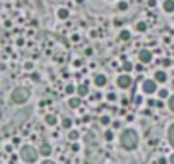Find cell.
Masks as SVG:
<instances>
[{
  "mask_svg": "<svg viewBox=\"0 0 174 164\" xmlns=\"http://www.w3.org/2000/svg\"><path fill=\"white\" fill-rule=\"evenodd\" d=\"M79 150H80V145H79V144H74V145H72V152H79Z\"/></svg>",
  "mask_w": 174,
  "mask_h": 164,
  "instance_id": "28",
  "label": "cell"
},
{
  "mask_svg": "<svg viewBox=\"0 0 174 164\" xmlns=\"http://www.w3.org/2000/svg\"><path fill=\"white\" fill-rule=\"evenodd\" d=\"M75 91H77V87H75L74 84H68L67 87H65V92H67V94H74Z\"/></svg>",
  "mask_w": 174,
  "mask_h": 164,
  "instance_id": "22",
  "label": "cell"
},
{
  "mask_svg": "<svg viewBox=\"0 0 174 164\" xmlns=\"http://www.w3.org/2000/svg\"><path fill=\"white\" fill-rule=\"evenodd\" d=\"M147 5H148V7H156V5H157V2H156V0H148V2H147Z\"/></svg>",
  "mask_w": 174,
  "mask_h": 164,
  "instance_id": "30",
  "label": "cell"
},
{
  "mask_svg": "<svg viewBox=\"0 0 174 164\" xmlns=\"http://www.w3.org/2000/svg\"><path fill=\"white\" fill-rule=\"evenodd\" d=\"M38 149H34L33 145H22L21 147V159L26 162H34L38 159Z\"/></svg>",
  "mask_w": 174,
  "mask_h": 164,
  "instance_id": "3",
  "label": "cell"
},
{
  "mask_svg": "<svg viewBox=\"0 0 174 164\" xmlns=\"http://www.w3.org/2000/svg\"><path fill=\"white\" fill-rule=\"evenodd\" d=\"M75 2H77V4H84V0H75Z\"/></svg>",
  "mask_w": 174,
  "mask_h": 164,
  "instance_id": "37",
  "label": "cell"
},
{
  "mask_svg": "<svg viewBox=\"0 0 174 164\" xmlns=\"http://www.w3.org/2000/svg\"><path fill=\"white\" fill-rule=\"evenodd\" d=\"M137 29L140 31V33H145V31H147V24H145V22H138V24H137Z\"/></svg>",
  "mask_w": 174,
  "mask_h": 164,
  "instance_id": "25",
  "label": "cell"
},
{
  "mask_svg": "<svg viewBox=\"0 0 174 164\" xmlns=\"http://www.w3.org/2000/svg\"><path fill=\"white\" fill-rule=\"evenodd\" d=\"M130 164H135V162H130Z\"/></svg>",
  "mask_w": 174,
  "mask_h": 164,
  "instance_id": "38",
  "label": "cell"
},
{
  "mask_svg": "<svg viewBox=\"0 0 174 164\" xmlns=\"http://www.w3.org/2000/svg\"><path fill=\"white\" fill-rule=\"evenodd\" d=\"M169 164H174V154H171L169 156Z\"/></svg>",
  "mask_w": 174,
  "mask_h": 164,
  "instance_id": "34",
  "label": "cell"
},
{
  "mask_svg": "<svg viewBox=\"0 0 174 164\" xmlns=\"http://www.w3.org/2000/svg\"><path fill=\"white\" fill-rule=\"evenodd\" d=\"M167 162H169V161H167L166 157H160L159 159V164H167Z\"/></svg>",
  "mask_w": 174,
  "mask_h": 164,
  "instance_id": "31",
  "label": "cell"
},
{
  "mask_svg": "<svg viewBox=\"0 0 174 164\" xmlns=\"http://www.w3.org/2000/svg\"><path fill=\"white\" fill-rule=\"evenodd\" d=\"M167 106H169V109L174 113V96H171V98H169V103H167Z\"/></svg>",
  "mask_w": 174,
  "mask_h": 164,
  "instance_id": "26",
  "label": "cell"
},
{
  "mask_svg": "<svg viewBox=\"0 0 174 164\" xmlns=\"http://www.w3.org/2000/svg\"><path fill=\"white\" fill-rule=\"evenodd\" d=\"M41 164H55V162H53V161H50V159H46V161H43Z\"/></svg>",
  "mask_w": 174,
  "mask_h": 164,
  "instance_id": "35",
  "label": "cell"
},
{
  "mask_svg": "<svg viewBox=\"0 0 174 164\" xmlns=\"http://www.w3.org/2000/svg\"><path fill=\"white\" fill-rule=\"evenodd\" d=\"M116 84H118V87H121V89H128V87H132L133 80H132V77H130V75L123 74V75H119V77H118Z\"/></svg>",
  "mask_w": 174,
  "mask_h": 164,
  "instance_id": "5",
  "label": "cell"
},
{
  "mask_svg": "<svg viewBox=\"0 0 174 164\" xmlns=\"http://www.w3.org/2000/svg\"><path fill=\"white\" fill-rule=\"evenodd\" d=\"M38 152L41 154V156H45V157H48V156H51V152H53V149H51V145L50 144H41L39 145V149H38Z\"/></svg>",
  "mask_w": 174,
  "mask_h": 164,
  "instance_id": "7",
  "label": "cell"
},
{
  "mask_svg": "<svg viewBox=\"0 0 174 164\" xmlns=\"http://www.w3.org/2000/svg\"><path fill=\"white\" fill-rule=\"evenodd\" d=\"M45 121H46V125H50V127H55L58 120H56L55 115H46V116H45Z\"/></svg>",
  "mask_w": 174,
  "mask_h": 164,
  "instance_id": "14",
  "label": "cell"
},
{
  "mask_svg": "<svg viewBox=\"0 0 174 164\" xmlns=\"http://www.w3.org/2000/svg\"><path fill=\"white\" fill-rule=\"evenodd\" d=\"M68 106H70V108H79V106H80V98H79V96L70 98L68 99Z\"/></svg>",
  "mask_w": 174,
  "mask_h": 164,
  "instance_id": "13",
  "label": "cell"
},
{
  "mask_svg": "<svg viewBox=\"0 0 174 164\" xmlns=\"http://www.w3.org/2000/svg\"><path fill=\"white\" fill-rule=\"evenodd\" d=\"M162 65L167 67V65H171V62H169V60H162Z\"/></svg>",
  "mask_w": 174,
  "mask_h": 164,
  "instance_id": "36",
  "label": "cell"
},
{
  "mask_svg": "<svg viewBox=\"0 0 174 164\" xmlns=\"http://www.w3.org/2000/svg\"><path fill=\"white\" fill-rule=\"evenodd\" d=\"M162 7L166 12H174V0H164Z\"/></svg>",
  "mask_w": 174,
  "mask_h": 164,
  "instance_id": "11",
  "label": "cell"
},
{
  "mask_svg": "<svg viewBox=\"0 0 174 164\" xmlns=\"http://www.w3.org/2000/svg\"><path fill=\"white\" fill-rule=\"evenodd\" d=\"M138 60H140V63H150L152 62V51L147 50V48L140 50V53H138Z\"/></svg>",
  "mask_w": 174,
  "mask_h": 164,
  "instance_id": "6",
  "label": "cell"
},
{
  "mask_svg": "<svg viewBox=\"0 0 174 164\" xmlns=\"http://www.w3.org/2000/svg\"><path fill=\"white\" fill-rule=\"evenodd\" d=\"M126 9H128V2H126V0L118 2V11H126Z\"/></svg>",
  "mask_w": 174,
  "mask_h": 164,
  "instance_id": "21",
  "label": "cell"
},
{
  "mask_svg": "<svg viewBox=\"0 0 174 164\" xmlns=\"http://www.w3.org/2000/svg\"><path fill=\"white\" fill-rule=\"evenodd\" d=\"M119 144L125 150H133L138 145V135L135 130L128 128V130H123L121 137H119Z\"/></svg>",
  "mask_w": 174,
  "mask_h": 164,
  "instance_id": "1",
  "label": "cell"
},
{
  "mask_svg": "<svg viewBox=\"0 0 174 164\" xmlns=\"http://www.w3.org/2000/svg\"><path fill=\"white\" fill-rule=\"evenodd\" d=\"M119 125H121L119 121H113V128H119Z\"/></svg>",
  "mask_w": 174,
  "mask_h": 164,
  "instance_id": "32",
  "label": "cell"
},
{
  "mask_svg": "<svg viewBox=\"0 0 174 164\" xmlns=\"http://www.w3.org/2000/svg\"><path fill=\"white\" fill-rule=\"evenodd\" d=\"M142 91H144L145 94H154V92L157 91V82L154 79L144 80V84H142Z\"/></svg>",
  "mask_w": 174,
  "mask_h": 164,
  "instance_id": "4",
  "label": "cell"
},
{
  "mask_svg": "<svg viewBox=\"0 0 174 164\" xmlns=\"http://www.w3.org/2000/svg\"><path fill=\"white\" fill-rule=\"evenodd\" d=\"M154 80L162 84V82H166V80H167V74L164 72V70H157V72L154 74Z\"/></svg>",
  "mask_w": 174,
  "mask_h": 164,
  "instance_id": "9",
  "label": "cell"
},
{
  "mask_svg": "<svg viewBox=\"0 0 174 164\" xmlns=\"http://www.w3.org/2000/svg\"><path fill=\"white\" fill-rule=\"evenodd\" d=\"M113 139H115V135H113V132H111V130H106V132H104V140L111 142Z\"/></svg>",
  "mask_w": 174,
  "mask_h": 164,
  "instance_id": "20",
  "label": "cell"
},
{
  "mask_svg": "<svg viewBox=\"0 0 174 164\" xmlns=\"http://www.w3.org/2000/svg\"><path fill=\"white\" fill-rule=\"evenodd\" d=\"M167 139H169V144L174 147V123L169 127V130H167Z\"/></svg>",
  "mask_w": 174,
  "mask_h": 164,
  "instance_id": "16",
  "label": "cell"
},
{
  "mask_svg": "<svg viewBox=\"0 0 174 164\" xmlns=\"http://www.w3.org/2000/svg\"><path fill=\"white\" fill-rule=\"evenodd\" d=\"M159 98H160V99L169 98V91H167V89H160V91H159Z\"/></svg>",
  "mask_w": 174,
  "mask_h": 164,
  "instance_id": "24",
  "label": "cell"
},
{
  "mask_svg": "<svg viewBox=\"0 0 174 164\" xmlns=\"http://www.w3.org/2000/svg\"><path fill=\"white\" fill-rule=\"evenodd\" d=\"M79 94V98H82V96H87L89 94V86L87 84H80V86H77V91H75Z\"/></svg>",
  "mask_w": 174,
  "mask_h": 164,
  "instance_id": "10",
  "label": "cell"
},
{
  "mask_svg": "<svg viewBox=\"0 0 174 164\" xmlns=\"http://www.w3.org/2000/svg\"><path fill=\"white\" fill-rule=\"evenodd\" d=\"M106 82H107V79H106V75H104V74H97V75L94 77V84H96L97 87H104V86H106Z\"/></svg>",
  "mask_w": 174,
  "mask_h": 164,
  "instance_id": "8",
  "label": "cell"
},
{
  "mask_svg": "<svg viewBox=\"0 0 174 164\" xmlns=\"http://www.w3.org/2000/svg\"><path fill=\"white\" fill-rule=\"evenodd\" d=\"M29 96H31V92L27 87H15L10 94V99L15 104H24V103L29 99Z\"/></svg>",
  "mask_w": 174,
  "mask_h": 164,
  "instance_id": "2",
  "label": "cell"
},
{
  "mask_svg": "<svg viewBox=\"0 0 174 164\" xmlns=\"http://www.w3.org/2000/svg\"><path fill=\"white\" fill-rule=\"evenodd\" d=\"M79 137H80V135H79V132H77V130H70V133H68V139H70L72 142L79 140Z\"/></svg>",
  "mask_w": 174,
  "mask_h": 164,
  "instance_id": "19",
  "label": "cell"
},
{
  "mask_svg": "<svg viewBox=\"0 0 174 164\" xmlns=\"http://www.w3.org/2000/svg\"><path fill=\"white\" fill-rule=\"evenodd\" d=\"M72 123H74V121H72V118H63V120H62V127L67 128V130L72 127Z\"/></svg>",
  "mask_w": 174,
  "mask_h": 164,
  "instance_id": "18",
  "label": "cell"
},
{
  "mask_svg": "<svg viewBox=\"0 0 174 164\" xmlns=\"http://www.w3.org/2000/svg\"><path fill=\"white\" fill-rule=\"evenodd\" d=\"M31 69H33V63L27 62V63H26V70H31Z\"/></svg>",
  "mask_w": 174,
  "mask_h": 164,
  "instance_id": "33",
  "label": "cell"
},
{
  "mask_svg": "<svg viewBox=\"0 0 174 164\" xmlns=\"http://www.w3.org/2000/svg\"><path fill=\"white\" fill-rule=\"evenodd\" d=\"M130 38H132L130 31H126V29H121V31H119V34H118V40H119V41H128Z\"/></svg>",
  "mask_w": 174,
  "mask_h": 164,
  "instance_id": "12",
  "label": "cell"
},
{
  "mask_svg": "<svg viewBox=\"0 0 174 164\" xmlns=\"http://www.w3.org/2000/svg\"><path fill=\"white\" fill-rule=\"evenodd\" d=\"M133 103H135V104H140V103H142V96H135Z\"/></svg>",
  "mask_w": 174,
  "mask_h": 164,
  "instance_id": "29",
  "label": "cell"
},
{
  "mask_svg": "<svg viewBox=\"0 0 174 164\" xmlns=\"http://www.w3.org/2000/svg\"><path fill=\"white\" fill-rule=\"evenodd\" d=\"M106 98H107V101H116V94H115V92H109Z\"/></svg>",
  "mask_w": 174,
  "mask_h": 164,
  "instance_id": "27",
  "label": "cell"
},
{
  "mask_svg": "<svg viewBox=\"0 0 174 164\" xmlns=\"http://www.w3.org/2000/svg\"><path fill=\"white\" fill-rule=\"evenodd\" d=\"M133 69H135V67H133V63H132V62H125V63H123V67H121V70H125V72H132Z\"/></svg>",
  "mask_w": 174,
  "mask_h": 164,
  "instance_id": "17",
  "label": "cell"
},
{
  "mask_svg": "<svg viewBox=\"0 0 174 164\" xmlns=\"http://www.w3.org/2000/svg\"><path fill=\"white\" fill-rule=\"evenodd\" d=\"M101 125H103V127H106V125H109V123H111V118H109V116H101Z\"/></svg>",
  "mask_w": 174,
  "mask_h": 164,
  "instance_id": "23",
  "label": "cell"
},
{
  "mask_svg": "<svg viewBox=\"0 0 174 164\" xmlns=\"http://www.w3.org/2000/svg\"><path fill=\"white\" fill-rule=\"evenodd\" d=\"M68 15H70V12H68V9H58V19H62V21H65V19H68Z\"/></svg>",
  "mask_w": 174,
  "mask_h": 164,
  "instance_id": "15",
  "label": "cell"
}]
</instances>
